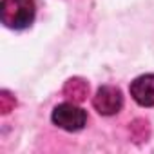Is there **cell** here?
<instances>
[{
    "instance_id": "1",
    "label": "cell",
    "mask_w": 154,
    "mask_h": 154,
    "mask_svg": "<svg viewBox=\"0 0 154 154\" xmlns=\"http://www.w3.org/2000/svg\"><path fill=\"white\" fill-rule=\"evenodd\" d=\"M36 15L33 0H2L0 2V20L9 29H27Z\"/></svg>"
},
{
    "instance_id": "4",
    "label": "cell",
    "mask_w": 154,
    "mask_h": 154,
    "mask_svg": "<svg viewBox=\"0 0 154 154\" xmlns=\"http://www.w3.org/2000/svg\"><path fill=\"white\" fill-rule=\"evenodd\" d=\"M131 96L141 107H154V72L141 74L131 82Z\"/></svg>"
},
{
    "instance_id": "2",
    "label": "cell",
    "mask_w": 154,
    "mask_h": 154,
    "mask_svg": "<svg viewBox=\"0 0 154 154\" xmlns=\"http://www.w3.org/2000/svg\"><path fill=\"white\" fill-rule=\"evenodd\" d=\"M51 120L56 127L67 131V132H76V131H82L87 123V112L74 105V103H69V102H63V103H58L54 109H53V114H51Z\"/></svg>"
},
{
    "instance_id": "3",
    "label": "cell",
    "mask_w": 154,
    "mask_h": 154,
    "mask_svg": "<svg viewBox=\"0 0 154 154\" xmlns=\"http://www.w3.org/2000/svg\"><path fill=\"white\" fill-rule=\"evenodd\" d=\"M93 107L102 116H112V114L120 112L123 107L122 91L114 85H102L93 98Z\"/></svg>"
}]
</instances>
